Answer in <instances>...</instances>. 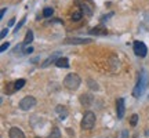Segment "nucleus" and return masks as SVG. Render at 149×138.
Returning <instances> with one entry per match:
<instances>
[{
  "label": "nucleus",
  "instance_id": "obj_1",
  "mask_svg": "<svg viewBox=\"0 0 149 138\" xmlns=\"http://www.w3.org/2000/svg\"><path fill=\"white\" fill-rule=\"evenodd\" d=\"M148 82H149V79H148V75H146V70L142 69L138 76V82H137V84H135V87H134V90H133V95L135 98H139L145 93L146 87H148Z\"/></svg>",
  "mask_w": 149,
  "mask_h": 138
},
{
  "label": "nucleus",
  "instance_id": "obj_2",
  "mask_svg": "<svg viewBox=\"0 0 149 138\" xmlns=\"http://www.w3.org/2000/svg\"><path fill=\"white\" fill-rule=\"evenodd\" d=\"M80 83H81V79L77 73H69L65 76L64 79V86L65 89H68L70 91H76L80 87Z\"/></svg>",
  "mask_w": 149,
  "mask_h": 138
},
{
  "label": "nucleus",
  "instance_id": "obj_3",
  "mask_svg": "<svg viewBox=\"0 0 149 138\" xmlns=\"http://www.w3.org/2000/svg\"><path fill=\"white\" fill-rule=\"evenodd\" d=\"M94 124H95V115H94V112L87 111L83 115L80 127H81V130H91V128L94 127Z\"/></svg>",
  "mask_w": 149,
  "mask_h": 138
},
{
  "label": "nucleus",
  "instance_id": "obj_4",
  "mask_svg": "<svg viewBox=\"0 0 149 138\" xmlns=\"http://www.w3.org/2000/svg\"><path fill=\"white\" fill-rule=\"evenodd\" d=\"M35 106H36V98L32 95L24 97L21 101H19V108H21L22 111H29V109H32Z\"/></svg>",
  "mask_w": 149,
  "mask_h": 138
},
{
  "label": "nucleus",
  "instance_id": "obj_5",
  "mask_svg": "<svg viewBox=\"0 0 149 138\" xmlns=\"http://www.w3.org/2000/svg\"><path fill=\"white\" fill-rule=\"evenodd\" d=\"M134 53H135V55H138V57H146V54H148V48H146V46H145L144 42H134Z\"/></svg>",
  "mask_w": 149,
  "mask_h": 138
},
{
  "label": "nucleus",
  "instance_id": "obj_6",
  "mask_svg": "<svg viewBox=\"0 0 149 138\" xmlns=\"http://www.w3.org/2000/svg\"><path fill=\"white\" fill-rule=\"evenodd\" d=\"M65 44H87L91 43V39H83V37H68L64 40Z\"/></svg>",
  "mask_w": 149,
  "mask_h": 138
},
{
  "label": "nucleus",
  "instance_id": "obj_7",
  "mask_svg": "<svg viewBox=\"0 0 149 138\" xmlns=\"http://www.w3.org/2000/svg\"><path fill=\"white\" fill-rule=\"evenodd\" d=\"M124 111H126V106H124V98H119V100L116 101L117 119H123V116H124Z\"/></svg>",
  "mask_w": 149,
  "mask_h": 138
},
{
  "label": "nucleus",
  "instance_id": "obj_8",
  "mask_svg": "<svg viewBox=\"0 0 149 138\" xmlns=\"http://www.w3.org/2000/svg\"><path fill=\"white\" fill-rule=\"evenodd\" d=\"M80 100V104L83 106H86V108H90L91 104L94 102V97L91 95V94H81V95L79 97Z\"/></svg>",
  "mask_w": 149,
  "mask_h": 138
},
{
  "label": "nucleus",
  "instance_id": "obj_9",
  "mask_svg": "<svg viewBox=\"0 0 149 138\" xmlns=\"http://www.w3.org/2000/svg\"><path fill=\"white\" fill-rule=\"evenodd\" d=\"M8 137L10 138H25V134L19 127H11L8 131Z\"/></svg>",
  "mask_w": 149,
  "mask_h": 138
},
{
  "label": "nucleus",
  "instance_id": "obj_10",
  "mask_svg": "<svg viewBox=\"0 0 149 138\" xmlns=\"http://www.w3.org/2000/svg\"><path fill=\"white\" fill-rule=\"evenodd\" d=\"M58 57H59V53H54L51 57H48V58L43 62L42 68H47V66H50L51 64H55V62H57V59H58Z\"/></svg>",
  "mask_w": 149,
  "mask_h": 138
},
{
  "label": "nucleus",
  "instance_id": "obj_11",
  "mask_svg": "<svg viewBox=\"0 0 149 138\" xmlns=\"http://www.w3.org/2000/svg\"><path fill=\"white\" fill-rule=\"evenodd\" d=\"M79 4H80V10H81V13H83L84 15L90 17L91 14H93V8H91V7H88L86 1H79Z\"/></svg>",
  "mask_w": 149,
  "mask_h": 138
},
{
  "label": "nucleus",
  "instance_id": "obj_12",
  "mask_svg": "<svg viewBox=\"0 0 149 138\" xmlns=\"http://www.w3.org/2000/svg\"><path fill=\"white\" fill-rule=\"evenodd\" d=\"M55 111H57V113L59 115V117H61V120H64V119H66V117H68V109H66L65 106L58 105L57 108H55Z\"/></svg>",
  "mask_w": 149,
  "mask_h": 138
},
{
  "label": "nucleus",
  "instance_id": "obj_13",
  "mask_svg": "<svg viewBox=\"0 0 149 138\" xmlns=\"http://www.w3.org/2000/svg\"><path fill=\"white\" fill-rule=\"evenodd\" d=\"M55 66H58V68H69V59L59 57L57 59V62H55Z\"/></svg>",
  "mask_w": 149,
  "mask_h": 138
},
{
  "label": "nucleus",
  "instance_id": "obj_14",
  "mask_svg": "<svg viewBox=\"0 0 149 138\" xmlns=\"http://www.w3.org/2000/svg\"><path fill=\"white\" fill-rule=\"evenodd\" d=\"M81 17H83V13H81V10H74L73 13H72V21L77 22L81 20Z\"/></svg>",
  "mask_w": 149,
  "mask_h": 138
},
{
  "label": "nucleus",
  "instance_id": "obj_15",
  "mask_svg": "<svg viewBox=\"0 0 149 138\" xmlns=\"http://www.w3.org/2000/svg\"><path fill=\"white\" fill-rule=\"evenodd\" d=\"M91 35H107V31L101 26H97V28H93L90 31Z\"/></svg>",
  "mask_w": 149,
  "mask_h": 138
},
{
  "label": "nucleus",
  "instance_id": "obj_16",
  "mask_svg": "<svg viewBox=\"0 0 149 138\" xmlns=\"http://www.w3.org/2000/svg\"><path fill=\"white\" fill-rule=\"evenodd\" d=\"M33 42V32L32 31H28L26 32V36L24 39V44H31Z\"/></svg>",
  "mask_w": 149,
  "mask_h": 138
},
{
  "label": "nucleus",
  "instance_id": "obj_17",
  "mask_svg": "<svg viewBox=\"0 0 149 138\" xmlns=\"http://www.w3.org/2000/svg\"><path fill=\"white\" fill-rule=\"evenodd\" d=\"M14 91H17L15 83H7V87H6V93H7V94H13Z\"/></svg>",
  "mask_w": 149,
  "mask_h": 138
},
{
  "label": "nucleus",
  "instance_id": "obj_18",
  "mask_svg": "<svg viewBox=\"0 0 149 138\" xmlns=\"http://www.w3.org/2000/svg\"><path fill=\"white\" fill-rule=\"evenodd\" d=\"M53 14H54V10L51 7H46V8L43 10V17H46V18H50Z\"/></svg>",
  "mask_w": 149,
  "mask_h": 138
},
{
  "label": "nucleus",
  "instance_id": "obj_19",
  "mask_svg": "<svg viewBox=\"0 0 149 138\" xmlns=\"http://www.w3.org/2000/svg\"><path fill=\"white\" fill-rule=\"evenodd\" d=\"M50 138H61V133H59V130L57 127H54L51 130V133H50Z\"/></svg>",
  "mask_w": 149,
  "mask_h": 138
},
{
  "label": "nucleus",
  "instance_id": "obj_20",
  "mask_svg": "<svg viewBox=\"0 0 149 138\" xmlns=\"http://www.w3.org/2000/svg\"><path fill=\"white\" fill-rule=\"evenodd\" d=\"M87 83H88V87H90L91 90H100V87H98V84H97V82H94V80H91L88 79L87 80Z\"/></svg>",
  "mask_w": 149,
  "mask_h": 138
},
{
  "label": "nucleus",
  "instance_id": "obj_21",
  "mask_svg": "<svg viewBox=\"0 0 149 138\" xmlns=\"http://www.w3.org/2000/svg\"><path fill=\"white\" fill-rule=\"evenodd\" d=\"M14 83H15V89H17V90H21L22 87L25 86V83H26V82H25V79H18L17 82H14Z\"/></svg>",
  "mask_w": 149,
  "mask_h": 138
},
{
  "label": "nucleus",
  "instance_id": "obj_22",
  "mask_svg": "<svg viewBox=\"0 0 149 138\" xmlns=\"http://www.w3.org/2000/svg\"><path fill=\"white\" fill-rule=\"evenodd\" d=\"M137 123H138V115L134 113L133 116L130 117V124H131V126H137Z\"/></svg>",
  "mask_w": 149,
  "mask_h": 138
},
{
  "label": "nucleus",
  "instance_id": "obj_23",
  "mask_svg": "<svg viewBox=\"0 0 149 138\" xmlns=\"http://www.w3.org/2000/svg\"><path fill=\"white\" fill-rule=\"evenodd\" d=\"M25 21H26V18L24 17V18H22V20H21V21H19V24H17V25H15V32H18V29H19V28H21L22 25L25 24Z\"/></svg>",
  "mask_w": 149,
  "mask_h": 138
},
{
  "label": "nucleus",
  "instance_id": "obj_24",
  "mask_svg": "<svg viewBox=\"0 0 149 138\" xmlns=\"http://www.w3.org/2000/svg\"><path fill=\"white\" fill-rule=\"evenodd\" d=\"M8 47H10V43H8V42H7V43H3V44H1V47H0V51H1V53H4V51Z\"/></svg>",
  "mask_w": 149,
  "mask_h": 138
},
{
  "label": "nucleus",
  "instance_id": "obj_25",
  "mask_svg": "<svg viewBox=\"0 0 149 138\" xmlns=\"http://www.w3.org/2000/svg\"><path fill=\"white\" fill-rule=\"evenodd\" d=\"M8 33V28H4V29H1V33H0V37L3 39V37H6V35Z\"/></svg>",
  "mask_w": 149,
  "mask_h": 138
},
{
  "label": "nucleus",
  "instance_id": "obj_26",
  "mask_svg": "<svg viewBox=\"0 0 149 138\" xmlns=\"http://www.w3.org/2000/svg\"><path fill=\"white\" fill-rule=\"evenodd\" d=\"M22 46H24V43H22V44H19V46H17V47L14 48V53L18 54V51H21V50H22Z\"/></svg>",
  "mask_w": 149,
  "mask_h": 138
},
{
  "label": "nucleus",
  "instance_id": "obj_27",
  "mask_svg": "<svg viewBox=\"0 0 149 138\" xmlns=\"http://www.w3.org/2000/svg\"><path fill=\"white\" fill-rule=\"evenodd\" d=\"M24 53H25V54H31V53H33V48H32V47L25 48V50H24Z\"/></svg>",
  "mask_w": 149,
  "mask_h": 138
},
{
  "label": "nucleus",
  "instance_id": "obj_28",
  "mask_svg": "<svg viewBox=\"0 0 149 138\" xmlns=\"http://www.w3.org/2000/svg\"><path fill=\"white\" fill-rule=\"evenodd\" d=\"M6 10H7L6 7H3V8H1V14H0V18H1V20H3V17H4V13H6Z\"/></svg>",
  "mask_w": 149,
  "mask_h": 138
},
{
  "label": "nucleus",
  "instance_id": "obj_29",
  "mask_svg": "<svg viewBox=\"0 0 149 138\" xmlns=\"http://www.w3.org/2000/svg\"><path fill=\"white\" fill-rule=\"evenodd\" d=\"M14 24H15V18H13V20H10V22H8V25H14Z\"/></svg>",
  "mask_w": 149,
  "mask_h": 138
},
{
  "label": "nucleus",
  "instance_id": "obj_30",
  "mask_svg": "<svg viewBox=\"0 0 149 138\" xmlns=\"http://www.w3.org/2000/svg\"><path fill=\"white\" fill-rule=\"evenodd\" d=\"M123 138H127V135H128V133H127V130H124V131H123Z\"/></svg>",
  "mask_w": 149,
  "mask_h": 138
},
{
  "label": "nucleus",
  "instance_id": "obj_31",
  "mask_svg": "<svg viewBox=\"0 0 149 138\" xmlns=\"http://www.w3.org/2000/svg\"><path fill=\"white\" fill-rule=\"evenodd\" d=\"M36 138H40V137H36Z\"/></svg>",
  "mask_w": 149,
  "mask_h": 138
}]
</instances>
